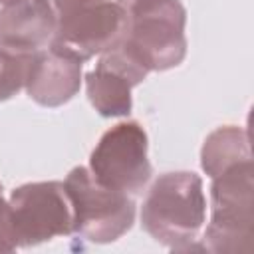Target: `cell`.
I'll list each match as a JSON object with an SVG mask.
<instances>
[{"mask_svg": "<svg viewBox=\"0 0 254 254\" xmlns=\"http://www.w3.org/2000/svg\"><path fill=\"white\" fill-rule=\"evenodd\" d=\"M16 238L12 230V214H10V202L2 194V185H0V252H12L16 250Z\"/></svg>", "mask_w": 254, "mask_h": 254, "instance_id": "cell-13", "label": "cell"}, {"mask_svg": "<svg viewBox=\"0 0 254 254\" xmlns=\"http://www.w3.org/2000/svg\"><path fill=\"white\" fill-rule=\"evenodd\" d=\"M48 2L52 4L56 16H62V14H67L71 10L91 6V4H97V2H105V0H48Z\"/></svg>", "mask_w": 254, "mask_h": 254, "instance_id": "cell-14", "label": "cell"}, {"mask_svg": "<svg viewBox=\"0 0 254 254\" xmlns=\"http://www.w3.org/2000/svg\"><path fill=\"white\" fill-rule=\"evenodd\" d=\"M147 69L121 46L101 54L95 69L85 75V91L101 117H123L131 113V89L147 77Z\"/></svg>", "mask_w": 254, "mask_h": 254, "instance_id": "cell-8", "label": "cell"}, {"mask_svg": "<svg viewBox=\"0 0 254 254\" xmlns=\"http://www.w3.org/2000/svg\"><path fill=\"white\" fill-rule=\"evenodd\" d=\"M28 60L30 54H18L0 44V103L24 87Z\"/></svg>", "mask_w": 254, "mask_h": 254, "instance_id": "cell-12", "label": "cell"}, {"mask_svg": "<svg viewBox=\"0 0 254 254\" xmlns=\"http://www.w3.org/2000/svg\"><path fill=\"white\" fill-rule=\"evenodd\" d=\"M56 22L48 0H10L0 6V44L18 54H34L52 42Z\"/></svg>", "mask_w": 254, "mask_h": 254, "instance_id": "cell-10", "label": "cell"}, {"mask_svg": "<svg viewBox=\"0 0 254 254\" xmlns=\"http://www.w3.org/2000/svg\"><path fill=\"white\" fill-rule=\"evenodd\" d=\"M6 2H10V0H0V6H2V4H6Z\"/></svg>", "mask_w": 254, "mask_h": 254, "instance_id": "cell-16", "label": "cell"}, {"mask_svg": "<svg viewBox=\"0 0 254 254\" xmlns=\"http://www.w3.org/2000/svg\"><path fill=\"white\" fill-rule=\"evenodd\" d=\"M252 159L248 131L238 125H224L214 129L200 149V167L206 177H216L234 163Z\"/></svg>", "mask_w": 254, "mask_h": 254, "instance_id": "cell-11", "label": "cell"}, {"mask_svg": "<svg viewBox=\"0 0 254 254\" xmlns=\"http://www.w3.org/2000/svg\"><path fill=\"white\" fill-rule=\"evenodd\" d=\"M206 218L202 179L190 171L163 173L141 206V226L171 250H192Z\"/></svg>", "mask_w": 254, "mask_h": 254, "instance_id": "cell-1", "label": "cell"}, {"mask_svg": "<svg viewBox=\"0 0 254 254\" xmlns=\"http://www.w3.org/2000/svg\"><path fill=\"white\" fill-rule=\"evenodd\" d=\"M73 210V232L95 244L121 238L135 222V202L127 192L103 187L89 169L75 167L64 181Z\"/></svg>", "mask_w": 254, "mask_h": 254, "instance_id": "cell-4", "label": "cell"}, {"mask_svg": "<svg viewBox=\"0 0 254 254\" xmlns=\"http://www.w3.org/2000/svg\"><path fill=\"white\" fill-rule=\"evenodd\" d=\"M56 18L50 48L79 64L117 46L127 32V12L111 0L83 6Z\"/></svg>", "mask_w": 254, "mask_h": 254, "instance_id": "cell-7", "label": "cell"}, {"mask_svg": "<svg viewBox=\"0 0 254 254\" xmlns=\"http://www.w3.org/2000/svg\"><path fill=\"white\" fill-rule=\"evenodd\" d=\"M149 139L137 121H123L107 129L89 157V173L103 187L137 194L149 183Z\"/></svg>", "mask_w": 254, "mask_h": 254, "instance_id": "cell-5", "label": "cell"}, {"mask_svg": "<svg viewBox=\"0 0 254 254\" xmlns=\"http://www.w3.org/2000/svg\"><path fill=\"white\" fill-rule=\"evenodd\" d=\"M254 238L252 159L212 177L210 220L198 248L214 254H248Z\"/></svg>", "mask_w": 254, "mask_h": 254, "instance_id": "cell-3", "label": "cell"}, {"mask_svg": "<svg viewBox=\"0 0 254 254\" xmlns=\"http://www.w3.org/2000/svg\"><path fill=\"white\" fill-rule=\"evenodd\" d=\"M81 87V64L48 48L30 54L24 89L44 107H60L73 99Z\"/></svg>", "mask_w": 254, "mask_h": 254, "instance_id": "cell-9", "label": "cell"}, {"mask_svg": "<svg viewBox=\"0 0 254 254\" xmlns=\"http://www.w3.org/2000/svg\"><path fill=\"white\" fill-rule=\"evenodd\" d=\"M12 230L18 246H36L73 234V210L64 183H26L12 190Z\"/></svg>", "mask_w": 254, "mask_h": 254, "instance_id": "cell-6", "label": "cell"}, {"mask_svg": "<svg viewBox=\"0 0 254 254\" xmlns=\"http://www.w3.org/2000/svg\"><path fill=\"white\" fill-rule=\"evenodd\" d=\"M115 2H117V4H121V6H125V4H127V2H131V0H115Z\"/></svg>", "mask_w": 254, "mask_h": 254, "instance_id": "cell-15", "label": "cell"}, {"mask_svg": "<svg viewBox=\"0 0 254 254\" xmlns=\"http://www.w3.org/2000/svg\"><path fill=\"white\" fill-rule=\"evenodd\" d=\"M121 46L147 69L177 67L187 56V10L181 0H131Z\"/></svg>", "mask_w": 254, "mask_h": 254, "instance_id": "cell-2", "label": "cell"}]
</instances>
